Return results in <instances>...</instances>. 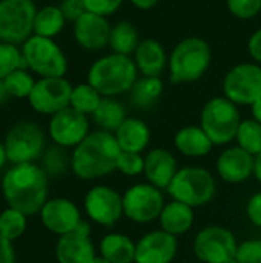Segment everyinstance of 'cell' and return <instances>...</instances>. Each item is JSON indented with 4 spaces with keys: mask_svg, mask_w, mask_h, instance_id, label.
Masks as SVG:
<instances>
[{
    "mask_svg": "<svg viewBox=\"0 0 261 263\" xmlns=\"http://www.w3.org/2000/svg\"><path fill=\"white\" fill-rule=\"evenodd\" d=\"M3 82L9 96L15 99H28L35 85L34 77L25 68H18L12 71L8 77L3 79Z\"/></svg>",
    "mask_w": 261,
    "mask_h": 263,
    "instance_id": "cell-34",
    "label": "cell"
},
{
    "mask_svg": "<svg viewBox=\"0 0 261 263\" xmlns=\"http://www.w3.org/2000/svg\"><path fill=\"white\" fill-rule=\"evenodd\" d=\"M135 245L128 234L111 231L100 239L97 251L111 263H135Z\"/></svg>",
    "mask_w": 261,
    "mask_h": 263,
    "instance_id": "cell-26",
    "label": "cell"
},
{
    "mask_svg": "<svg viewBox=\"0 0 261 263\" xmlns=\"http://www.w3.org/2000/svg\"><path fill=\"white\" fill-rule=\"evenodd\" d=\"M223 96L237 106H252L261 99V65L243 62L223 77Z\"/></svg>",
    "mask_w": 261,
    "mask_h": 263,
    "instance_id": "cell-12",
    "label": "cell"
},
{
    "mask_svg": "<svg viewBox=\"0 0 261 263\" xmlns=\"http://www.w3.org/2000/svg\"><path fill=\"white\" fill-rule=\"evenodd\" d=\"M255 157L237 145H228L215 159L217 177L229 185H240L254 177Z\"/></svg>",
    "mask_w": 261,
    "mask_h": 263,
    "instance_id": "cell-19",
    "label": "cell"
},
{
    "mask_svg": "<svg viewBox=\"0 0 261 263\" xmlns=\"http://www.w3.org/2000/svg\"><path fill=\"white\" fill-rule=\"evenodd\" d=\"M138 69L134 59L111 52L95 60L88 71V83L92 85L103 97H117L137 82Z\"/></svg>",
    "mask_w": 261,
    "mask_h": 263,
    "instance_id": "cell-3",
    "label": "cell"
},
{
    "mask_svg": "<svg viewBox=\"0 0 261 263\" xmlns=\"http://www.w3.org/2000/svg\"><path fill=\"white\" fill-rule=\"evenodd\" d=\"M246 217L248 220L261 230V191H257L255 194H252L248 202H246Z\"/></svg>",
    "mask_w": 261,
    "mask_h": 263,
    "instance_id": "cell-41",
    "label": "cell"
},
{
    "mask_svg": "<svg viewBox=\"0 0 261 263\" xmlns=\"http://www.w3.org/2000/svg\"><path fill=\"white\" fill-rule=\"evenodd\" d=\"M254 177L255 180L261 185V154L255 157V163H254Z\"/></svg>",
    "mask_w": 261,
    "mask_h": 263,
    "instance_id": "cell-47",
    "label": "cell"
},
{
    "mask_svg": "<svg viewBox=\"0 0 261 263\" xmlns=\"http://www.w3.org/2000/svg\"><path fill=\"white\" fill-rule=\"evenodd\" d=\"M72 85L65 77H40L28 97L31 108L45 116H54L69 106Z\"/></svg>",
    "mask_w": 261,
    "mask_h": 263,
    "instance_id": "cell-14",
    "label": "cell"
},
{
    "mask_svg": "<svg viewBox=\"0 0 261 263\" xmlns=\"http://www.w3.org/2000/svg\"><path fill=\"white\" fill-rule=\"evenodd\" d=\"M145 170V154L138 153H126L122 151L117 159L115 171L126 177H138L143 176Z\"/></svg>",
    "mask_w": 261,
    "mask_h": 263,
    "instance_id": "cell-37",
    "label": "cell"
},
{
    "mask_svg": "<svg viewBox=\"0 0 261 263\" xmlns=\"http://www.w3.org/2000/svg\"><path fill=\"white\" fill-rule=\"evenodd\" d=\"M35 14L32 0H0V42L23 45L34 34Z\"/></svg>",
    "mask_w": 261,
    "mask_h": 263,
    "instance_id": "cell-10",
    "label": "cell"
},
{
    "mask_svg": "<svg viewBox=\"0 0 261 263\" xmlns=\"http://www.w3.org/2000/svg\"><path fill=\"white\" fill-rule=\"evenodd\" d=\"M38 216L43 227L58 237L75 231L85 222L80 208L66 197L48 199Z\"/></svg>",
    "mask_w": 261,
    "mask_h": 263,
    "instance_id": "cell-16",
    "label": "cell"
},
{
    "mask_svg": "<svg viewBox=\"0 0 261 263\" xmlns=\"http://www.w3.org/2000/svg\"><path fill=\"white\" fill-rule=\"evenodd\" d=\"M157 222L160 230L166 231L171 236L180 237L192 230L195 222V213L192 206L171 199L165 203Z\"/></svg>",
    "mask_w": 261,
    "mask_h": 263,
    "instance_id": "cell-25",
    "label": "cell"
},
{
    "mask_svg": "<svg viewBox=\"0 0 261 263\" xmlns=\"http://www.w3.org/2000/svg\"><path fill=\"white\" fill-rule=\"evenodd\" d=\"M46 174L51 176H62L66 170L71 168V154L66 153V148L62 146H51L43 154V166Z\"/></svg>",
    "mask_w": 261,
    "mask_h": 263,
    "instance_id": "cell-35",
    "label": "cell"
},
{
    "mask_svg": "<svg viewBox=\"0 0 261 263\" xmlns=\"http://www.w3.org/2000/svg\"><path fill=\"white\" fill-rule=\"evenodd\" d=\"M122 153L112 133L91 131L71 153V171L85 182H94L115 173L118 154Z\"/></svg>",
    "mask_w": 261,
    "mask_h": 263,
    "instance_id": "cell-2",
    "label": "cell"
},
{
    "mask_svg": "<svg viewBox=\"0 0 261 263\" xmlns=\"http://www.w3.org/2000/svg\"><path fill=\"white\" fill-rule=\"evenodd\" d=\"M0 263H15V251L11 240L0 234Z\"/></svg>",
    "mask_w": 261,
    "mask_h": 263,
    "instance_id": "cell-44",
    "label": "cell"
},
{
    "mask_svg": "<svg viewBox=\"0 0 261 263\" xmlns=\"http://www.w3.org/2000/svg\"><path fill=\"white\" fill-rule=\"evenodd\" d=\"M98 251L91 237V223L85 220L75 231L58 237L55 243L57 263H92Z\"/></svg>",
    "mask_w": 261,
    "mask_h": 263,
    "instance_id": "cell-17",
    "label": "cell"
},
{
    "mask_svg": "<svg viewBox=\"0 0 261 263\" xmlns=\"http://www.w3.org/2000/svg\"><path fill=\"white\" fill-rule=\"evenodd\" d=\"M91 117L98 129L114 134L128 119V111L117 97H103Z\"/></svg>",
    "mask_w": 261,
    "mask_h": 263,
    "instance_id": "cell-28",
    "label": "cell"
},
{
    "mask_svg": "<svg viewBox=\"0 0 261 263\" xmlns=\"http://www.w3.org/2000/svg\"><path fill=\"white\" fill-rule=\"evenodd\" d=\"M83 213L91 223L112 228L125 217L123 194L111 185L97 183L83 197Z\"/></svg>",
    "mask_w": 261,
    "mask_h": 263,
    "instance_id": "cell-9",
    "label": "cell"
},
{
    "mask_svg": "<svg viewBox=\"0 0 261 263\" xmlns=\"http://www.w3.org/2000/svg\"><path fill=\"white\" fill-rule=\"evenodd\" d=\"M89 133L88 116L75 111L71 106L51 116L48 123V134L54 145L66 149H74Z\"/></svg>",
    "mask_w": 261,
    "mask_h": 263,
    "instance_id": "cell-15",
    "label": "cell"
},
{
    "mask_svg": "<svg viewBox=\"0 0 261 263\" xmlns=\"http://www.w3.org/2000/svg\"><path fill=\"white\" fill-rule=\"evenodd\" d=\"M235 259L240 263H261V239L252 237L238 242Z\"/></svg>",
    "mask_w": 261,
    "mask_h": 263,
    "instance_id": "cell-39",
    "label": "cell"
},
{
    "mask_svg": "<svg viewBox=\"0 0 261 263\" xmlns=\"http://www.w3.org/2000/svg\"><path fill=\"white\" fill-rule=\"evenodd\" d=\"M234 142L237 146H240L251 156L257 157L261 154V123L254 120L252 117L243 119Z\"/></svg>",
    "mask_w": 261,
    "mask_h": 263,
    "instance_id": "cell-32",
    "label": "cell"
},
{
    "mask_svg": "<svg viewBox=\"0 0 261 263\" xmlns=\"http://www.w3.org/2000/svg\"><path fill=\"white\" fill-rule=\"evenodd\" d=\"M169 55L163 45L155 39H145L134 52V62L138 72L145 77H160L168 68Z\"/></svg>",
    "mask_w": 261,
    "mask_h": 263,
    "instance_id": "cell-23",
    "label": "cell"
},
{
    "mask_svg": "<svg viewBox=\"0 0 261 263\" xmlns=\"http://www.w3.org/2000/svg\"><path fill=\"white\" fill-rule=\"evenodd\" d=\"M122 151L143 154L151 145V128L138 117H128L114 133Z\"/></svg>",
    "mask_w": 261,
    "mask_h": 263,
    "instance_id": "cell-24",
    "label": "cell"
},
{
    "mask_svg": "<svg viewBox=\"0 0 261 263\" xmlns=\"http://www.w3.org/2000/svg\"><path fill=\"white\" fill-rule=\"evenodd\" d=\"M60 9H62L65 18L66 20H71V22L78 20L86 12V8H85L83 0H62Z\"/></svg>",
    "mask_w": 261,
    "mask_h": 263,
    "instance_id": "cell-42",
    "label": "cell"
},
{
    "mask_svg": "<svg viewBox=\"0 0 261 263\" xmlns=\"http://www.w3.org/2000/svg\"><path fill=\"white\" fill-rule=\"evenodd\" d=\"M248 51H249V55L254 59V62L261 65V28L260 29H257V31L249 37Z\"/></svg>",
    "mask_w": 261,
    "mask_h": 263,
    "instance_id": "cell-43",
    "label": "cell"
},
{
    "mask_svg": "<svg viewBox=\"0 0 261 263\" xmlns=\"http://www.w3.org/2000/svg\"><path fill=\"white\" fill-rule=\"evenodd\" d=\"M25 66L22 49H18L17 45L0 42V80L8 77L12 71Z\"/></svg>",
    "mask_w": 261,
    "mask_h": 263,
    "instance_id": "cell-36",
    "label": "cell"
},
{
    "mask_svg": "<svg viewBox=\"0 0 261 263\" xmlns=\"http://www.w3.org/2000/svg\"><path fill=\"white\" fill-rule=\"evenodd\" d=\"M111 28L112 26L106 17L86 11L78 20L74 22V39L85 51H102L109 46Z\"/></svg>",
    "mask_w": 261,
    "mask_h": 263,
    "instance_id": "cell-20",
    "label": "cell"
},
{
    "mask_svg": "<svg viewBox=\"0 0 261 263\" xmlns=\"http://www.w3.org/2000/svg\"><path fill=\"white\" fill-rule=\"evenodd\" d=\"M225 263H240V262H238V260H237L235 257H232V259H229L228 262H225Z\"/></svg>",
    "mask_w": 261,
    "mask_h": 263,
    "instance_id": "cell-51",
    "label": "cell"
},
{
    "mask_svg": "<svg viewBox=\"0 0 261 263\" xmlns=\"http://www.w3.org/2000/svg\"><path fill=\"white\" fill-rule=\"evenodd\" d=\"M49 176L35 163L12 165L2 179V194L8 206L35 216L48 202Z\"/></svg>",
    "mask_w": 261,
    "mask_h": 263,
    "instance_id": "cell-1",
    "label": "cell"
},
{
    "mask_svg": "<svg viewBox=\"0 0 261 263\" xmlns=\"http://www.w3.org/2000/svg\"><path fill=\"white\" fill-rule=\"evenodd\" d=\"M6 162H8V156H6L5 143H3V142H0V170H3V168H5Z\"/></svg>",
    "mask_w": 261,
    "mask_h": 263,
    "instance_id": "cell-49",
    "label": "cell"
},
{
    "mask_svg": "<svg viewBox=\"0 0 261 263\" xmlns=\"http://www.w3.org/2000/svg\"><path fill=\"white\" fill-rule=\"evenodd\" d=\"M9 97H11V96H9V92H8V89H6V86H5V82L0 80V105L5 103Z\"/></svg>",
    "mask_w": 261,
    "mask_h": 263,
    "instance_id": "cell-48",
    "label": "cell"
},
{
    "mask_svg": "<svg viewBox=\"0 0 261 263\" xmlns=\"http://www.w3.org/2000/svg\"><path fill=\"white\" fill-rule=\"evenodd\" d=\"M178 170V160L172 151L158 146L145 153L143 179L155 188L166 191Z\"/></svg>",
    "mask_w": 261,
    "mask_h": 263,
    "instance_id": "cell-21",
    "label": "cell"
},
{
    "mask_svg": "<svg viewBox=\"0 0 261 263\" xmlns=\"http://www.w3.org/2000/svg\"><path fill=\"white\" fill-rule=\"evenodd\" d=\"M20 49L26 68L37 76L65 77L68 71V59L54 39L31 35Z\"/></svg>",
    "mask_w": 261,
    "mask_h": 263,
    "instance_id": "cell-7",
    "label": "cell"
},
{
    "mask_svg": "<svg viewBox=\"0 0 261 263\" xmlns=\"http://www.w3.org/2000/svg\"><path fill=\"white\" fill-rule=\"evenodd\" d=\"M102 99H103V96L92 85H89L86 82V83L75 85L72 88L69 106L85 116H92L94 111L98 108Z\"/></svg>",
    "mask_w": 261,
    "mask_h": 263,
    "instance_id": "cell-31",
    "label": "cell"
},
{
    "mask_svg": "<svg viewBox=\"0 0 261 263\" xmlns=\"http://www.w3.org/2000/svg\"><path fill=\"white\" fill-rule=\"evenodd\" d=\"M242 114L235 103L225 96L209 99L200 114V126L214 146H228L235 140Z\"/></svg>",
    "mask_w": 261,
    "mask_h": 263,
    "instance_id": "cell-6",
    "label": "cell"
},
{
    "mask_svg": "<svg viewBox=\"0 0 261 263\" xmlns=\"http://www.w3.org/2000/svg\"><path fill=\"white\" fill-rule=\"evenodd\" d=\"M166 203L165 193L148 182H137L123 193V214L137 225H148L158 220Z\"/></svg>",
    "mask_w": 261,
    "mask_h": 263,
    "instance_id": "cell-8",
    "label": "cell"
},
{
    "mask_svg": "<svg viewBox=\"0 0 261 263\" xmlns=\"http://www.w3.org/2000/svg\"><path fill=\"white\" fill-rule=\"evenodd\" d=\"M163 80L162 77H140L129 89V103L140 109L148 111L157 105L163 94Z\"/></svg>",
    "mask_w": 261,
    "mask_h": 263,
    "instance_id": "cell-27",
    "label": "cell"
},
{
    "mask_svg": "<svg viewBox=\"0 0 261 263\" xmlns=\"http://www.w3.org/2000/svg\"><path fill=\"white\" fill-rule=\"evenodd\" d=\"M135 8L142 9V11H148L151 8H154L160 0H129Z\"/></svg>",
    "mask_w": 261,
    "mask_h": 263,
    "instance_id": "cell-45",
    "label": "cell"
},
{
    "mask_svg": "<svg viewBox=\"0 0 261 263\" xmlns=\"http://www.w3.org/2000/svg\"><path fill=\"white\" fill-rule=\"evenodd\" d=\"M212 63L209 43L202 37H186L180 40L168 60L169 80L174 85L200 80Z\"/></svg>",
    "mask_w": 261,
    "mask_h": 263,
    "instance_id": "cell-4",
    "label": "cell"
},
{
    "mask_svg": "<svg viewBox=\"0 0 261 263\" xmlns=\"http://www.w3.org/2000/svg\"><path fill=\"white\" fill-rule=\"evenodd\" d=\"M92 263H111L108 259H105V257H102L100 254H97V257L92 260Z\"/></svg>",
    "mask_w": 261,
    "mask_h": 263,
    "instance_id": "cell-50",
    "label": "cell"
},
{
    "mask_svg": "<svg viewBox=\"0 0 261 263\" xmlns=\"http://www.w3.org/2000/svg\"><path fill=\"white\" fill-rule=\"evenodd\" d=\"M140 35L138 29L135 25L129 20H118L115 25L111 28V35H109V48L115 54L122 55H134L138 43H140Z\"/></svg>",
    "mask_w": 261,
    "mask_h": 263,
    "instance_id": "cell-29",
    "label": "cell"
},
{
    "mask_svg": "<svg viewBox=\"0 0 261 263\" xmlns=\"http://www.w3.org/2000/svg\"><path fill=\"white\" fill-rule=\"evenodd\" d=\"M178 254V237L157 228L145 233L135 245V263H172Z\"/></svg>",
    "mask_w": 261,
    "mask_h": 263,
    "instance_id": "cell-18",
    "label": "cell"
},
{
    "mask_svg": "<svg viewBox=\"0 0 261 263\" xmlns=\"http://www.w3.org/2000/svg\"><path fill=\"white\" fill-rule=\"evenodd\" d=\"M83 3L88 12L108 17L120 9V6L123 5V0H83Z\"/></svg>",
    "mask_w": 261,
    "mask_h": 263,
    "instance_id": "cell-40",
    "label": "cell"
},
{
    "mask_svg": "<svg viewBox=\"0 0 261 263\" xmlns=\"http://www.w3.org/2000/svg\"><path fill=\"white\" fill-rule=\"evenodd\" d=\"M174 148L186 159H203L211 154L214 143L200 125H186L174 134Z\"/></svg>",
    "mask_w": 261,
    "mask_h": 263,
    "instance_id": "cell-22",
    "label": "cell"
},
{
    "mask_svg": "<svg viewBox=\"0 0 261 263\" xmlns=\"http://www.w3.org/2000/svg\"><path fill=\"white\" fill-rule=\"evenodd\" d=\"M226 6L234 17L249 20L260 14L261 0H226Z\"/></svg>",
    "mask_w": 261,
    "mask_h": 263,
    "instance_id": "cell-38",
    "label": "cell"
},
{
    "mask_svg": "<svg viewBox=\"0 0 261 263\" xmlns=\"http://www.w3.org/2000/svg\"><path fill=\"white\" fill-rule=\"evenodd\" d=\"M166 193L172 200L182 202L195 210L206 206L214 200L217 194V180L208 168L186 165L177 171Z\"/></svg>",
    "mask_w": 261,
    "mask_h": 263,
    "instance_id": "cell-5",
    "label": "cell"
},
{
    "mask_svg": "<svg viewBox=\"0 0 261 263\" xmlns=\"http://www.w3.org/2000/svg\"><path fill=\"white\" fill-rule=\"evenodd\" d=\"M26 225L28 216L15 208L6 206L0 213V234L11 242L20 239L25 234Z\"/></svg>",
    "mask_w": 261,
    "mask_h": 263,
    "instance_id": "cell-33",
    "label": "cell"
},
{
    "mask_svg": "<svg viewBox=\"0 0 261 263\" xmlns=\"http://www.w3.org/2000/svg\"><path fill=\"white\" fill-rule=\"evenodd\" d=\"M66 18L60 9V6L48 5L37 9L34 20V35L54 39L65 28Z\"/></svg>",
    "mask_w": 261,
    "mask_h": 263,
    "instance_id": "cell-30",
    "label": "cell"
},
{
    "mask_svg": "<svg viewBox=\"0 0 261 263\" xmlns=\"http://www.w3.org/2000/svg\"><path fill=\"white\" fill-rule=\"evenodd\" d=\"M238 240L235 234L222 225L202 228L192 240V253L202 263H225L235 257Z\"/></svg>",
    "mask_w": 261,
    "mask_h": 263,
    "instance_id": "cell-11",
    "label": "cell"
},
{
    "mask_svg": "<svg viewBox=\"0 0 261 263\" xmlns=\"http://www.w3.org/2000/svg\"><path fill=\"white\" fill-rule=\"evenodd\" d=\"M251 112H252V119L261 123V99H258L252 106H251Z\"/></svg>",
    "mask_w": 261,
    "mask_h": 263,
    "instance_id": "cell-46",
    "label": "cell"
},
{
    "mask_svg": "<svg viewBox=\"0 0 261 263\" xmlns=\"http://www.w3.org/2000/svg\"><path fill=\"white\" fill-rule=\"evenodd\" d=\"M3 143L9 163H34L43 154L45 134L34 122H18L6 133Z\"/></svg>",
    "mask_w": 261,
    "mask_h": 263,
    "instance_id": "cell-13",
    "label": "cell"
}]
</instances>
